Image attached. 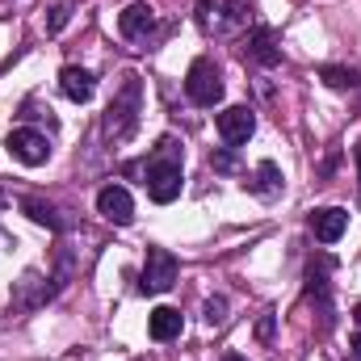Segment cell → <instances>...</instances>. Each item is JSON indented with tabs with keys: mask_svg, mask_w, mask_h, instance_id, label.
I'll list each match as a JSON object with an SVG mask.
<instances>
[{
	"mask_svg": "<svg viewBox=\"0 0 361 361\" xmlns=\"http://www.w3.org/2000/svg\"><path fill=\"white\" fill-rule=\"evenodd\" d=\"M143 185H147V197L169 206L177 202L180 189H185V164H180V143L173 135H164L152 152V160L143 164Z\"/></svg>",
	"mask_w": 361,
	"mask_h": 361,
	"instance_id": "cell-1",
	"label": "cell"
},
{
	"mask_svg": "<svg viewBox=\"0 0 361 361\" xmlns=\"http://www.w3.org/2000/svg\"><path fill=\"white\" fill-rule=\"evenodd\" d=\"M139 114H143V80L130 72V76H122V85L114 92L109 109H105V139L126 143L135 135V126H139Z\"/></svg>",
	"mask_w": 361,
	"mask_h": 361,
	"instance_id": "cell-2",
	"label": "cell"
},
{
	"mask_svg": "<svg viewBox=\"0 0 361 361\" xmlns=\"http://www.w3.org/2000/svg\"><path fill=\"white\" fill-rule=\"evenodd\" d=\"M193 21L206 38H235L240 30H248L252 8L248 0H202L193 8Z\"/></svg>",
	"mask_w": 361,
	"mask_h": 361,
	"instance_id": "cell-3",
	"label": "cell"
},
{
	"mask_svg": "<svg viewBox=\"0 0 361 361\" xmlns=\"http://www.w3.org/2000/svg\"><path fill=\"white\" fill-rule=\"evenodd\" d=\"M185 97L193 105H202V109H210V105L223 101V72L214 68V59L202 55V59L189 63V72H185Z\"/></svg>",
	"mask_w": 361,
	"mask_h": 361,
	"instance_id": "cell-4",
	"label": "cell"
},
{
	"mask_svg": "<svg viewBox=\"0 0 361 361\" xmlns=\"http://www.w3.org/2000/svg\"><path fill=\"white\" fill-rule=\"evenodd\" d=\"M177 273H180V265H177V257H173L169 248H147L139 290H143V294H164V290H173Z\"/></svg>",
	"mask_w": 361,
	"mask_h": 361,
	"instance_id": "cell-5",
	"label": "cell"
},
{
	"mask_svg": "<svg viewBox=\"0 0 361 361\" xmlns=\"http://www.w3.org/2000/svg\"><path fill=\"white\" fill-rule=\"evenodd\" d=\"M4 147H8V156L21 160L25 169H38V164L51 160V139H47L42 130H34V126H17V130L4 139Z\"/></svg>",
	"mask_w": 361,
	"mask_h": 361,
	"instance_id": "cell-6",
	"label": "cell"
},
{
	"mask_svg": "<svg viewBox=\"0 0 361 361\" xmlns=\"http://www.w3.org/2000/svg\"><path fill=\"white\" fill-rule=\"evenodd\" d=\"M257 135V114L248 109V105H227L223 114H219V139L227 143V147H240V143H248Z\"/></svg>",
	"mask_w": 361,
	"mask_h": 361,
	"instance_id": "cell-7",
	"label": "cell"
},
{
	"mask_svg": "<svg viewBox=\"0 0 361 361\" xmlns=\"http://www.w3.org/2000/svg\"><path fill=\"white\" fill-rule=\"evenodd\" d=\"M244 59L248 63H261V68H277L281 63V47H277V34L269 25H252L248 38H244Z\"/></svg>",
	"mask_w": 361,
	"mask_h": 361,
	"instance_id": "cell-8",
	"label": "cell"
},
{
	"mask_svg": "<svg viewBox=\"0 0 361 361\" xmlns=\"http://www.w3.org/2000/svg\"><path fill=\"white\" fill-rule=\"evenodd\" d=\"M97 210L114 223V227H130L135 223V197L122 189V185H105L97 193Z\"/></svg>",
	"mask_w": 361,
	"mask_h": 361,
	"instance_id": "cell-9",
	"label": "cell"
},
{
	"mask_svg": "<svg viewBox=\"0 0 361 361\" xmlns=\"http://www.w3.org/2000/svg\"><path fill=\"white\" fill-rule=\"evenodd\" d=\"M118 30H122V38H130V42H147V38L160 30V17H156L152 4H130V8L118 17Z\"/></svg>",
	"mask_w": 361,
	"mask_h": 361,
	"instance_id": "cell-10",
	"label": "cell"
},
{
	"mask_svg": "<svg viewBox=\"0 0 361 361\" xmlns=\"http://www.w3.org/2000/svg\"><path fill=\"white\" fill-rule=\"evenodd\" d=\"M345 227H349V210H341V206H319V210H311V235H315L319 244H336V240L345 235Z\"/></svg>",
	"mask_w": 361,
	"mask_h": 361,
	"instance_id": "cell-11",
	"label": "cell"
},
{
	"mask_svg": "<svg viewBox=\"0 0 361 361\" xmlns=\"http://www.w3.org/2000/svg\"><path fill=\"white\" fill-rule=\"evenodd\" d=\"M328 269H332V261H328V257H319V261H311V265H307V294L319 302L324 328H332V302H328Z\"/></svg>",
	"mask_w": 361,
	"mask_h": 361,
	"instance_id": "cell-12",
	"label": "cell"
},
{
	"mask_svg": "<svg viewBox=\"0 0 361 361\" xmlns=\"http://www.w3.org/2000/svg\"><path fill=\"white\" fill-rule=\"evenodd\" d=\"M248 185V193L252 197H261V202H273L281 189H286V177H281V169L273 164V160H261L257 169H252V177L244 180Z\"/></svg>",
	"mask_w": 361,
	"mask_h": 361,
	"instance_id": "cell-13",
	"label": "cell"
},
{
	"mask_svg": "<svg viewBox=\"0 0 361 361\" xmlns=\"http://www.w3.org/2000/svg\"><path fill=\"white\" fill-rule=\"evenodd\" d=\"M59 89H63V97H68V101L85 105V101H92V92H97V80H92L89 72H85V68L68 63V68L59 72Z\"/></svg>",
	"mask_w": 361,
	"mask_h": 361,
	"instance_id": "cell-14",
	"label": "cell"
},
{
	"mask_svg": "<svg viewBox=\"0 0 361 361\" xmlns=\"http://www.w3.org/2000/svg\"><path fill=\"white\" fill-rule=\"evenodd\" d=\"M180 328H185V319H180L177 307H156V311L147 315V332H152V341H160V345L177 341Z\"/></svg>",
	"mask_w": 361,
	"mask_h": 361,
	"instance_id": "cell-15",
	"label": "cell"
},
{
	"mask_svg": "<svg viewBox=\"0 0 361 361\" xmlns=\"http://www.w3.org/2000/svg\"><path fill=\"white\" fill-rule=\"evenodd\" d=\"M21 210H25L38 227H47V231H63V219L55 214V206H47V202H38V197H21Z\"/></svg>",
	"mask_w": 361,
	"mask_h": 361,
	"instance_id": "cell-16",
	"label": "cell"
},
{
	"mask_svg": "<svg viewBox=\"0 0 361 361\" xmlns=\"http://www.w3.org/2000/svg\"><path fill=\"white\" fill-rule=\"evenodd\" d=\"M319 80H324L328 89H361L357 68H336V63H328V68H319Z\"/></svg>",
	"mask_w": 361,
	"mask_h": 361,
	"instance_id": "cell-17",
	"label": "cell"
},
{
	"mask_svg": "<svg viewBox=\"0 0 361 361\" xmlns=\"http://www.w3.org/2000/svg\"><path fill=\"white\" fill-rule=\"evenodd\" d=\"M206 324L210 328H223L227 324V298H210L206 302Z\"/></svg>",
	"mask_w": 361,
	"mask_h": 361,
	"instance_id": "cell-18",
	"label": "cell"
},
{
	"mask_svg": "<svg viewBox=\"0 0 361 361\" xmlns=\"http://www.w3.org/2000/svg\"><path fill=\"white\" fill-rule=\"evenodd\" d=\"M210 164H214L219 173H231V169H235V147H227V152H214V156H210Z\"/></svg>",
	"mask_w": 361,
	"mask_h": 361,
	"instance_id": "cell-19",
	"label": "cell"
},
{
	"mask_svg": "<svg viewBox=\"0 0 361 361\" xmlns=\"http://www.w3.org/2000/svg\"><path fill=\"white\" fill-rule=\"evenodd\" d=\"M63 25H68V4H59V8H51V21H47V30H51V34H59Z\"/></svg>",
	"mask_w": 361,
	"mask_h": 361,
	"instance_id": "cell-20",
	"label": "cell"
},
{
	"mask_svg": "<svg viewBox=\"0 0 361 361\" xmlns=\"http://www.w3.org/2000/svg\"><path fill=\"white\" fill-rule=\"evenodd\" d=\"M345 361H361V332L349 336V349H345Z\"/></svg>",
	"mask_w": 361,
	"mask_h": 361,
	"instance_id": "cell-21",
	"label": "cell"
},
{
	"mask_svg": "<svg viewBox=\"0 0 361 361\" xmlns=\"http://www.w3.org/2000/svg\"><path fill=\"white\" fill-rule=\"evenodd\" d=\"M257 336H261V341H269V336H273V315H269V311L261 315V324H257Z\"/></svg>",
	"mask_w": 361,
	"mask_h": 361,
	"instance_id": "cell-22",
	"label": "cell"
},
{
	"mask_svg": "<svg viewBox=\"0 0 361 361\" xmlns=\"http://www.w3.org/2000/svg\"><path fill=\"white\" fill-rule=\"evenodd\" d=\"M353 160H357V180H361V143L353 147Z\"/></svg>",
	"mask_w": 361,
	"mask_h": 361,
	"instance_id": "cell-23",
	"label": "cell"
},
{
	"mask_svg": "<svg viewBox=\"0 0 361 361\" xmlns=\"http://www.w3.org/2000/svg\"><path fill=\"white\" fill-rule=\"evenodd\" d=\"M353 324H357V328H361V302H357V307H353Z\"/></svg>",
	"mask_w": 361,
	"mask_h": 361,
	"instance_id": "cell-24",
	"label": "cell"
},
{
	"mask_svg": "<svg viewBox=\"0 0 361 361\" xmlns=\"http://www.w3.org/2000/svg\"><path fill=\"white\" fill-rule=\"evenodd\" d=\"M223 361H248V357H240V353H227V357H223Z\"/></svg>",
	"mask_w": 361,
	"mask_h": 361,
	"instance_id": "cell-25",
	"label": "cell"
}]
</instances>
